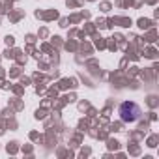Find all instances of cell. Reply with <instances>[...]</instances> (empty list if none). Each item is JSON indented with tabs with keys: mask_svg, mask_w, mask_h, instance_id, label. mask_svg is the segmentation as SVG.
I'll use <instances>...</instances> for the list:
<instances>
[{
	"mask_svg": "<svg viewBox=\"0 0 159 159\" xmlns=\"http://www.w3.org/2000/svg\"><path fill=\"white\" fill-rule=\"evenodd\" d=\"M118 114L122 118V122L125 124H133V122H139L140 116H142V109L135 103V101H124L118 109Z\"/></svg>",
	"mask_w": 159,
	"mask_h": 159,
	"instance_id": "6da1fadb",
	"label": "cell"
}]
</instances>
